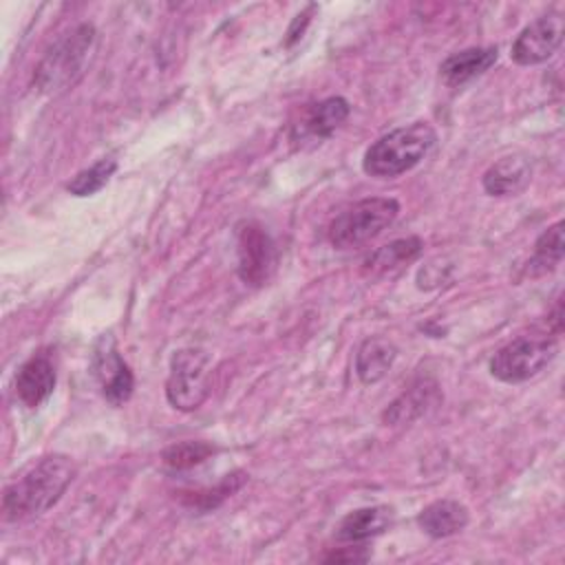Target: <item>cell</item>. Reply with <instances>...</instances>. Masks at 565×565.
<instances>
[{
	"label": "cell",
	"mask_w": 565,
	"mask_h": 565,
	"mask_svg": "<svg viewBox=\"0 0 565 565\" xmlns=\"http://www.w3.org/2000/svg\"><path fill=\"white\" fill-rule=\"evenodd\" d=\"M75 463L66 455H46L20 479L9 483L2 494L7 519H24L53 508L75 479Z\"/></svg>",
	"instance_id": "cell-1"
},
{
	"label": "cell",
	"mask_w": 565,
	"mask_h": 565,
	"mask_svg": "<svg viewBox=\"0 0 565 565\" xmlns=\"http://www.w3.org/2000/svg\"><path fill=\"white\" fill-rule=\"evenodd\" d=\"M97 31L90 22H82L64 33L40 60L33 82L44 95L68 90L84 73L95 53Z\"/></svg>",
	"instance_id": "cell-2"
},
{
	"label": "cell",
	"mask_w": 565,
	"mask_h": 565,
	"mask_svg": "<svg viewBox=\"0 0 565 565\" xmlns=\"http://www.w3.org/2000/svg\"><path fill=\"white\" fill-rule=\"evenodd\" d=\"M437 132L426 121H415L382 135L364 152L362 168L377 179H393L413 170L435 146Z\"/></svg>",
	"instance_id": "cell-3"
},
{
	"label": "cell",
	"mask_w": 565,
	"mask_h": 565,
	"mask_svg": "<svg viewBox=\"0 0 565 565\" xmlns=\"http://www.w3.org/2000/svg\"><path fill=\"white\" fill-rule=\"evenodd\" d=\"M399 214V203L391 196H371L340 212L329 225V241L338 249H351L380 236Z\"/></svg>",
	"instance_id": "cell-4"
},
{
	"label": "cell",
	"mask_w": 565,
	"mask_h": 565,
	"mask_svg": "<svg viewBox=\"0 0 565 565\" xmlns=\"http://www.w3.org/2000/svg\"><path fill=\"white\" fill-rule=\"evenodd\" d=\"M558 344L547 335H523L501 347L490 360L492 377L505 384H519L539 375L554 358Z\"/></svg>",
	"instance_id": "cell-5"
},
{
	"label": "cell",
	"mask_w": 565,
	"mask_h": 565,
	"mask_svg": "<svg viewBox=\"0 0 565 565\" xmlns=\"http://www.w3.org/2000/svg\"><path fill=\"white\" fill-rule=\"evenodd\" d=\"M210 355L201 349H181L170 360L166 397L179 411H194L210 393Z\"/></svg>",
	"instance_id": "cell-6"
},
{
	"label": "cell",
	"mask_w": 565,
	"mask_h": 565,
	"mask_svg": "<svg viewBox=\"0 0 565 565\" xmlns=\"http://www.w3.org/2000/svg\"><path fill=\"white\" fill-rule=\"evenodd\" d=\"M278 254L271 236L256 223L238 230V276L245 285L263 287L276 271Z\"/></svg>",
	"instance_id": "cell-7"
},
{
	"label": "cell",
	"mask_w": 565,
	"mask_h": 565,
	"mask_svg": "<svg viewBox=\"0 0 565 565\" xmlns=\"http://www.w3.org/2000/svg\"><path fill=\"white\" fill-rule=\"evenodd\" d=\"M93 373L102 386L104 397L113 406H121L124 402L130 399L135 377L130 366L121 360L110 335H102L93 349Z\"/></svg>",
	"instance_id": "cell-8"
},
{
	"label": "cell",
	"mask_w": 565,
	"mask_h": 565,
	"mask_svg": "<svg viewBox=\"0 0 565 565\" xmlns=\"http://www.w3.org/2000/svg\"><path fill=\"white\" fill-rule=\"evenodd\" d=\"M563 33H565V24L563 18L556 13L543 15L539 20H534L532 24H527L514 40L512 44V60L521 66H534V64H543L547 62L556 49L563 42Z\"/></svg>",
	"instance_id": "cell-9"
},
{
	"label": "cell",
	"mask_w": 565,
	"mask_h": 565,
	"mask_svg": "<svg viewBox=\"0 0 565 565\" xmlns=\"http://www.w3.org/2000/svg\"><path fill=\"white\" fill-rule=\"evenodd\" d=\"M53 388L55 366L46 353H38L20 366L15 375V393L24 406L38 408L53 393Z\"/></svg>",
	"instance_id": "cell-10"
},
{
	"label": "cell",
	"mask_w": 565,
	"mask_h": 565,
	"mask_svg": "<svg viewBox=\"0 0 565 565\" xmlns=\"http://www.w3.org/2000/svg\"><path fill=\"white\" fill-rule=\"evenodd\" d=\"M532 179V166L525 157L521 154H508L494 161L486 172H483V190L490 196H514Z\"/></svg>",
	"instance_id": "cell-11"
},
{
	"label": "cell",
	"mask_w": 565,
	"mask_h": 565,
	"mask_svg": "<svg viewBox=\"0 0 565 565\" xmlns=\"http://www.w3.org/2000/svg\"><path fill=\"white\" fill-rule=\"evenodd\" d=\"M499 60L497 46H479V49H466L450 57H446L439 66L441 77L448 86H461L479 75H483L490 66H494Z\"/></svg>",
	"instance_id": "cell-12"
},
{
	"label": "cell",
	"mask_w": 565,
	"mask_h": 565,
	"mask_svg": "<svg viewBox=\"0 0 565 565\" xmlns=\"http://www.w3.org/2000/svg\"><path fill=\"white\" fill-rule=\"evenodd\" d=\"M468 508L455 499H439L428 503L419 516V527L433 539H446L461 532L468 525Z\"/></svg>",
	"instance_id": "cell-13"
},
{
	"label": "cell",
	"mask_w": 565,
	"mask_h": 565,
	"mask_svg": "<svg viewBox=\"0 0 565 565\" xmlns=\"http://www.w3.org/2000/svg\"><path fill=\"white\" fill-rule=\"evenodd\" d=\"M393 523V510L386 505L375 508H362L351 514H347L335 532V539L342 543H362L373 536H380L386 532Z\"/></svg>",
	"instance_id": "cell-14"
},
{
	"label": "cell",
	"mask_w": 565,
	"mask_h": 565,
	"mask_svg": "<svg viewBox=\"0 0 565 565\" xmlns=\"http://www.w3.org/2000/svg\"><path fill=\"white\" fill-rule=\"evenodd\" d=\"M397 358V349L391 340L371 335L366 338L355 353V373L362 384L380 382L393 366Z\"/></svg>",
	"instance_id": "cell-15"
},
{
	"label": "cell",
	"mask_w": 565,
	"mask_h": 565,
	"mask_svg": "<svg viewBox=\"0 0 565 565\" xmlns=\"http://www.w3.org/2000/svg\"><path fill=\"white\" fill-rule=\"evenodd\" d=\"M351 106L344 97H327L320 104L311 106L305 119L300 121V137L327 139L331 137L349 117Z\"/></svg>",
	"instance_id": "cell-16"
},
{
	"label": "cell",
	"mask_w": 565,
	"mask_h": 565,
	"mask_svg": "<svg viewBox=\"0 0 565 565\" xmlns=\"http://www.w3.org/2000/svg\"><path fill=\"white\" fill-rule=\"evenodd\" d=\"M437 384L430 380H419L406 388L384 413L386 424H408L422 417L437 402Z\"/></svg>",
	"instance_id": "cell-17"
},
{
	"label": "cell",
	"mask_w": 565,
	"mask_h": 565,
	"mask_svg": "<svg viewBox=\"0 0 565 565\" xmlns=\"http://www.w3.org/2000/svg\"><path fill=\"white\" fill-rule=\"evenodd\" d=\"M422 247H424V243H422L419 236H406V238L391 241L388 245L375 249L364 260V269L371 271V274H386V271L397 269V267L406 265L408 260L417 258Z\"/></svg>",
	"instance_id": "cell-18"
},
{
	"label": "cell",
	"mask_w": 565,
	"mask_h": 565,
	"mask_svg": "<svg viewBox=\"0 0 565 565\" xmlns=\"http://www.w3.org/2000/svg\"><path fill=\"white\" fill-rule=\"evenodd\" d=\"M561 260H563V223L558 221L539 236L534 245V256L530 260V269L534 274H545L547 269H554Z\"/></svg>",
	"instance_id": "cell-19"
},
{
	"label": "cell",
	"mask_w": 565,
	"mask_h": 565,
	"mask_svg": "<svg viewBox=\"0 0 565 565\" xmlns=\"http://www.w3.org/2000/svg\"><path fill=\"white\" fill-rule=\"evenodd\" d=\"M214 452H216V448L207 441H179V444L168 446L163 450L161 459L172 470H188V468H194V466L203 463Z\"/></svg>",
	"instance_id": "cell-20"
},
{
	"label": "cell",
	"mask_w": 565,
	"mask_h": 565,
	"mask_svg": "<svg viewBox=\"0 0 565 565\" xmlns=\"http://www.w3.org/2000/svg\"><path fill=\"white\" fill-rule=\"evenodd\" d=\"M115 170H117V161L115 159H99L90 168L77 172L73 177V181H68L66 190L71 194H75V196H90V194H95L97 190H102L110 181Z\"/></svg>",
	"instance_id": "cell-21"
},
{
	"label": "cell",
	"mask_w": 565,
	"mask_h": 565,
	"mask_svg": "<svg viewBox=\"0 0 565 565\" xmlns=\"http://www.w3.org/2000/svg\"><path fill=\"white\" fill-rule=\"evenodd\" d=\"M349 552H331L324 556V561H335V563H362L369 558V552L364 547H347Z\"/></svg>",
	"instance_id": "cell-22"
}]
</instances>
